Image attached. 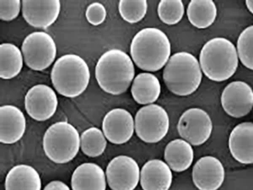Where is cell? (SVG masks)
<instances>
[{"label": "cell", "instance_id": "cell-17", "mask_svg": "<svg viewBox=\"0 0 253 190\" xmlns=\"http://www.w3.org/2000/svg\"><path fill=\"white\" fill-rule=\"evenodd\" d=\"M229 148L236 161L242 164H253V123L245 122L234 128L229 138Z\"/></svg>", "mask_w": 253, "mask_h": 190}, {"label": "cell", "instance_id": "cell-27", "mask_svg": "<svg viewBox=\"0 0 253 190\" xmlns=\"http://www.w3.org/2000/svg\"><path fill=\"white\" fill-rule=\"evenodd\" d=\"M184 4L181 0H162L158 5V15L167 25H175L184 15Z\"/></svg>", "mask_w": 253, "mask_h": 190}, {"label": "cell", "instance_id": "cell-6", "mask_svg": "<svg viewBox=\"0 0 253 190\" xmlns=\"http://www.w3.org/2000/svg\"><path fill=\"white\" fill-rule=\"evenodd\" d=\"M81 138L78 130L68 122L55 123L46 130L43 137L46 156L57 164H65L78 154Z\"/></svg>", "mask_w": 253, "mask_h": 190}, {"label": "cell", "instance_id": "cell-10", "mask_svg": "<svg viewBox=\"0 0 253 190\" xmlns=\"http://www.w3.org/2000/svg\"><path fill=\"white\" fill-rule=\"evenodd\" d=\"M107 184L113 190H133L140 179L137 161L127 156H116L107 167Z\"/></svg>", "mask_w": 253, "mask_h": 190}, {"label": "cell", "instance_id": "cell-8", "mask_svg": "<svg viewBox=\"0 0 253 190\" xmlns=\"http://www.w3.org/2000/svg\"><path fill=\"white\" fill-rule=\"evenodd\" d=\"M21 51L26 65L36 71L47 69L57 54L54 40L43 32H35L28 35L23 41Z\"/></svg>", "mask_w": 253, "mask_h": 190}, {"label": "cell", "instance_id": "cell-4", "mask_svg": "<svg viewBox=\"0 0 253 190\" xmlns=\"http://www.w3.org/2000/svg\"><path fill=\"white\" fill-rule=\"evenodd\" d=\"M201 68L195 56L180 52L170 56L163 71V80L170 93L179 96L193 94L201 84Z\"/></svg>", "mask_w": 253, "mask_h": 190}, {"label": "cell", "instance_id": "cell-18", "mask_svg": "<svg viewBox=\"0 0 253 190\" xmlns=\"http://www.w3.org/2000/svg\"><path fill=\"white\" fill-rule=\"evenodd\" d=\"M172 183V173L167 163L159 159L147 161L140 173V184L144 190H168Z\"/></svg>", "mask_w": 253, "mask_h": 190}, {"label": "cell", "instance_id": "cell-19", "mask_svg": "<svg viewBox=\"0 0 253 190\" xmlns=\"http://www.w3.org/2000/svg\"><path fill=\"white\" fill-rule=\"evenodd\" d=\"M71 187L75 190H105L106 175L100 166L88 162L80 165L73 173Z\"/></svg>", "mask_w": 253, "mask_h": 190}, {"label": "cell", "instance_id": "cell-21", "mask_svg": "<svg viewBox=\"0 0 253 190\" xmlns=\"http://www.w3.org/2000/svg\"><path fill=\"white\" fill-rule=\"evenodd\" d=\"M4 188L7 190H42V180L38 171L29 165L12 167L6 176Z\"/></svg>", "mask_w": 253, "mask_h": 190}, {"label": "cell", "instance_id": "cell-12", "mask_svg": "<svg viewBox=\"0 0 253 190\" xmlns=\"http://www.w3.org/2000/svg\"><path fill=\"white\" fill-rule=\"evenodd\" d=\"M222 107L228 115L242 118L253 109V92L252 87L244 81H233L223 91Z\"/></svg>", "mask_w": 253, "mask_h": 190}, {"label": "cell", "instance_id": "cell-11", "mask_svg": "<svg viewBox=\"0 0 253 190\" xmlns=\"http://www.w3.org/2000/svg\"><path fill=\"white\" fill-rule=\"evenodd\" d=\"M26 112L35 120L46 121L54 115L58 97L54 91L46 85L32 87L25 96Z\"/></svg>", "mask_w": 253, "mask_h": 190}, {"label": "cell", "instance_id": "cell-31", "mask_svg": "<svg viewBox=\"0 0 253 190\" xmlns=\"http://www.w3.org/2000/svg\"><path fill=\"white\" fill-rule=\"evenodd\" d=\"M44 190H69V187L63 182L52 181L50 182L48 185L45 186Z\"/></svg>", "mask_w": 253, "mask_h": 190}, {"label": "cell", "instance_id": "cell-13", "mask_svg": "<svg viewBox=\"0 0 253 190\" xmlns=\"http://www.w3.org/2000/svg\"><path fill=\"white\" fill-rule=\"evenodd\" d=\"M102 130L112 144H125L132 138L135 130L132 114L123 108L111 110L104 117Z\"/></svg>", "mask_w": 253, "mask_h": 190}, {"label": "cell", "instance_id": "cell-14", "mask_svg": "<svg viewBox=\"0 0 253 190\" xmlns=\"http://www.w3.org/2000/svg\"><path fill=\"white\" fill-rule=\"evenodd\" d=\"M61 3L58 0L22 1V15L26 22L35 28L46 29L52 26L60 14Z\"/></svg>", "mask_w": 253, "mask_h": 190}, {"label": "cell", "instance_id": "cell-2", "mask_svg": "<svg viewBox=\"0 0 253 190\" xmlns=\"http://www.w3.org/2000/svg\"><path fill=\"white\" fill-rule=\"evenodd\" d=\"M133 62L120 49H111L101 55L95 66V78L101 89L112 95L126 92L133 81Z\"/></svg>", "mask_w": 253, "mask_h": 190}, {"label": "cell", "instance_id": "cell-9", "mask_svg": "<svg viewBox=\"0 0 253 190\" xmlns=\"http://www.w3.org/2000/svg\"><path fill=\"white\" fill-rule=\"evenodd\" d=\"M213 124L210 115L201 108H189L185 111L177 124L179 135L193 145H201L210 139Z\"/></svg>", "mask_w": 253, "mask_h": 190}, {"label": "cell", "instance_id": "cell-20", "mask_svg": "<svg viewBox=\"0 0 253 190\" xmlns=\"http://www.w3.org/2000/svg\"><path fill=\"white\" fill-rule=\"evenodd\" d=\"M164 157L171 170L181 173L191 167L194 158V151L188 142L176 139L167 144Z\"/></svg>", "mask_w": 253, "mask_h": 190}, {"label": "cell", "instance_id": "cell-26", "mask_svg": "<svg viewBox=\"0 0 253 190\" xmlns=\"http://www.w3.org/2000/svg\"><path fill=\"white\" fill-rule=\"evenodd\" d=\"M118 10L124 20L128 23H138L144 19L148 10L146 0H121Z\"/></svg>", "mask_w": 253, "mask_h": 190}, {"label": "cell", "instance_id": "cell-16", "mask_svg": "<svg viewBox=\"0 0 253 190\" xmlns=\"http://www.w3.org/2000/svg\"><path fill=\"white\" fill-rule=\"evenodd\" d=\"M0 142L3 144H15L26 132V117L21 110L12 105L0 107Z\"/></svg>", "mask_w": 253, "mask_h": 190}, {"label": "cell", "instance_id": "cell-23", "mask_svg": "<svg viewBox=\"0 0 253 190\" xmlns=\"http://www.w3.org/2000/svg\"><path fill=\"white\" fill-rule=\"evenodd\" d=\"M190 23L199 29H206L214 22L217 8L212 0H193L187 7Z\"/></svg>", "mask_w": 253, "mask_h": 190}, {"label": "cell", "instance_id": "cell-1", "mask_svg": "<svg viewBox=\"0 0 253 190\" xmlns=\"http://www.w3.org/2000/svg\"><path fill=\"white\" fill-rule=\"evenodd\" d=\"M167 35L158 28H144L132 38L130 53L139 69L156 72L167 64L170 56Z\"/></svg>", "mask_w": 253, "mask_h": 190}, {"label": "cell", "instance_id": "cell-28", "mask_svg": "<svg viewBox=\"0 0 253 190\" xmlns=\"http://www.w3.org/2000/svg\"><path fill=\"white\" fill-rule=\"evenodd\" d=\"M253 26L247 27L239 36L237 41V55L243 65L253 69Z\"/></svg>", "mask_w": 253, "mask_h": 190}, {"label": "cell", "instance_id": "cell-15", "mask_svg": "<svg viewBox=\"0 0 253 190\" xmlns=\"http://www.w3.org/2000/svg\"><path fill=\"white\" fill-rule=\"evenodd\" d=\"M224 180V166L214 156H204L193 167V184L199 190H218L221 187Z\"/></svg>", "mask_w": 253, "mask_h": 190}, {"label": "cell", "instance_id": "cell-22", "mask_svg": "<svg viewBox=\"0 0 253 190\" xmlns=\"http://www.w3.org/2000/svg\"><path fill=\"white\" fill-rule=\"evenodd\" d=\"M161 93V82L156 75L150 73H140L133 80L131 93L137 103L152 104L157 101Z\"/></svg>", "mask_w": 253, "mask_h": 190}, {"label": "cell", "instance_id": "cell-29", "mask_svg": "<svg viewBox=\"0 0 253 190\" xmlns=\"http://www.w3.org/2000/svg\"><path fill=\"white\" fill-rule=\"evenodd\" d=\"M22 3L20 0H1L0 1V18L4 21H10L17 17Z\"/></svg>", "mask_w": 253, "mask_h": 190}, {"label": "cell", "instance_id": "cell-3", "mask_svg": "<svg viewBox=\"0 0 253 190\" xmlns=\"http://www.w3.org/2000/svg\"><path fill=\"white\" fill-rule=\"evenodd\" d=\"M238 55L230 41L215 38L203 47L199 64L203 72L211 81L221 82L232 77L238 68Z\"/></svg>", "mask_w": 253, "mask_h": 190}, {"label": "cell", "instance_id": "cell-5", "mask_svg": "<svg viewBox=\"0 0 253 190\" xmlns=\"http://www.w3.org/2000/svg\"><path fill=\"white\" fill-rule=\"evenodd\" d=\"M90 79L89 66L76 54L63 55L56 61L51 80L56 91L66 97H76L86 90Z\"/></svg>", "mask_w": 253, "mask_h": 190}, {"label": "cell", "instance_id": "cell-30", "mask_svg": "<svg viewBox=\"0 0 253 190\" xmlns=\"http://www.w3.org/2000/svg\"><path fill=\"white\" fill-rule=\"evenodd\" d=\"M85 17L89 23L93 26H99L103 23L107 18V9L102 3H92L86 9Z\"/></svg>", "mask_w": 253, "mask_h": 190}, {"label": "cell", "instance_id": "cell-32", "mask_svg": "<svg viewBox=\"0 0 253 190\" xmlns=\"http://www.w3.org/2000/svg\"><path fill=\"white\" fill-rule=\"evenodd\" d=\"M246 4L248 6V9L250 10L251 13L253 12V0H247Z\"/></svg>", "mask_w": 253, "mask_h": 190}, {"label": "cell", "instance_id": "cell-25", "mask_svg": "<svg viewBox=\"0 0 253 190\" xmlns=\"http://www.w3.org/2000/svg\"><path fill=\"white\" fill-rule=\"evenodd\" d=\"M107 140L104 133L96 127L84 130L81 136V150L89 157H97L103 154L107 148Z\"/></svg>", "mask_w": 253, "mask_h": 190}, {"label": "cell", "instance_id": "cell-24", "mask_svg": "<svg viewBox=\"0 0 253 190\" xmlns=\"http://www.w3.org/2000/svg\"><path fill=\"white\" fill-rule=\"evenodd\" d=\"M0 77L4 80L14 78L20 74L23 67V54L17 46L2 44L0 46Z\"/></svg>", "mask_w": 253, "mask_h": 190}, {"label": "cell", "instance_id": "cell-7", "mask_svg": "<svg viewBox=\"0 0 253 190\" xmlns=\"http://www.w3.org/2000/svg\"><path fill=\"white\" fill-rule=\"evenodd\" d=\"M134 127L137 136L143 142L150 144L157 143L164 139L169 131V115L160 105H147L136 113Z\"/></svg>", "mask_w": 253, "mask_h": 190}]
</instances>
